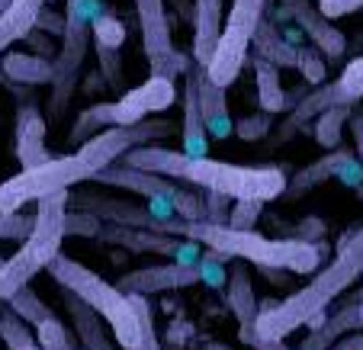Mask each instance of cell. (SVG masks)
<instances>
[{
    "mask_svg": "<svg viewBox=\"0 0 363 350\" xmlns=\"http://www.w3.org/2000/svg\"><path fill=\"white\" fill-rule=\"evenodd\" d=\"M174 132V123L164 116H151L135 125H113L94 135L90 142L77 145L71 154H52L48 161L35 167H23L16 177L0 184V213H20L26 203H39L42 196L58 190L94 180L103 167H110L123 154L142 145H155L158 138H167Z\"/></svg>",
    "mask_w": 363,
    "mask_h": 350,
    "instance_id": "cell-1",
    "label": "cell"
},
{
    "mask_svg": "<svg viewBox=\"0 0 363 350\" xmlns=\"http://www.w3.org/2000/svg\"><path fill=\"white\" fill-rule=\"evenodd\" d=\"M363 276V225H354L341 235L337 251L325 270H318L302 289L289 293L283 303H264L254 324V344L257 350H286V337L293 331L312 324L325 315L331 303L344 289H350Z\"/></svg>",
    "mask_w": 363,
    "mask_h": 350,
    "instance_id": "cell-2",
    "label": "cell"
},
{
    "mask_svg": "<svg viewBox=\"0 0 363 350\" xmlns=\"http://www.w3.org/2000/svg\"><path fill=\"white\" fill-rule=\"evenodd\" d=\"M119 161L132 167H142L151 174H164L171 180L190 184L196 190H216L225 193L232 199H280L286 193L289 180L280 167L274 164H232V161H216L209 154L193 158L184 152H171V148H158V145H142L123 154Z\"/></svg>",
    "mask_w": 363,
    "mask_h": 350,
    "instance_id": "cell-3",
    "label": "cell"
},
{
    "mask_svg": "<svg viewBox=\"0 0 363 350\" xmlns=\"http://www.w3.org/2000/svg\"><path fill=\"white\" fill-rule=\"evenodd\" d=\"M155 232L193 238L203 247L225 251L228 257H241V261L254 264V267H274V270H286V273H315L318 264H325V257H328V244L325 241L267 238L257 228L213 225V222H203V219L186 222L180 215L171 222H158Z\"/></svg>",
    "mask_w": 363,
    "mask_h": 350,
    "instance_id": "cell-4",
    "label": "cell"
},
{
    "mask_svg": "<svg viewBox=\"0 0 363 350\" xmlns=\"http://www.w3.org/2000/svg\"><path fill=\"white\" fill-rule=\"evenodd\" d=\"M68 199H71V190H58L35 203L33 235H29L20 244V251H16L13 257H7L4 267H0V303H7L13 293L29 286L42 270H48L55 264V257L62 254V244H65V238H68V232H65Z\"/></svg>",
    "mask_w": 363,
    "mask_h": 350,
    "instance_id": "cell-5",
    "label": "cell"
},
{
    "mask_svg": "<svg viewBox=\"0 0 363 350\" xmlns=\"http://www.w3.org/2000/svg\"><path fill=\"white\" fill-rule=\"evenodd\" d=\"M48 273H52V280L62 289H71L77 299H84L90 309H96L106 318L119 347L138 350V344H142V324H138L135 299L129 293H123L116 283H106L100 273H94L90 267H84L81 261H74L68 254H58L55 264L48 267Z\"/></svg>",
    "mask_w": 363,
    "mask_h": 350,
    "instance_id": "cell-6",
    "label": "cell"
},
{
    "mask_svg": "<svg viewBox=\"0 0 363 350\" xmlns=\"http://www.w3.org/2000/svg\"><path fill=\"white\" fill-rule=\"evenodd\" d=\"M100 13H106V4L103 0H68L65 16H68V26L62 35V48L58 55L52 58L55 64V74H52V96H48V116L62 119L68 113L71 100L77 94V77L84 71V58H87L90 45H94V20Z\"/></svg>",
    "mask_w": 363,
    "mask_h": 350,
    "instance_id": "cell-7",
    "label": "cell"
},
{
    "mask_svg": "<svg viewBox=\"0 0 363 350\" xmlns=\"http://www.w3.org/2000/svg\"><path fill=\"white\" fill-rule=\"evenodd\" d=\"M270 0H232V7L225 13V26H222L219 45H216L213 62L206 64L209 77L222 87H232L235 77L245 68V58L251 52L254 33L261 26V20L267 16Z\"/></svg>",
    "mask_w": 363,
    "mask_h": 350,
    "instance_id": "cell-8",
    "label": "cell"
},
{
    "mask_svg": "<svg viewBox=\"0 0 363 350\" xmlns=\"http://www.w3.org/2000/svg\"><path fill=\"white\" fill-rule=\"evenodd\" d=\"M138 13V29H142V48L151 64V74H164L171 81L184 77L193 64V55L180 52L174 45L171 20H167L164 0H132Z\"/></svg>",
    "mask_w": 363,
    "mask_h": 350,
    "instance_id": "cell-9",
    "label": "cell"
},
{
    "mask_svg": "<svg viewBox=\"0 0 363 350\" xmlns=\"http://www.w3.org/2000/svg\"><path fill=\"white\" fill-rule=\"evenodd\" d=\"M174 103H177V84L164 74H151L145 84L125 90L119 100H113L110 116H113V125H135L151 116H161Z\"/></svg>",
    "mask_w": 363,
    "mask_h": 350,
    "instance_id": "cell-10",
    "label": "cell"
},
{
    "mask_svg": "<svg viewBox=\"0 0 363 350\" xmlns=\"http://www.w3.org/2000/svg\"><path fill=\"white\" fill-rule=\"evenodd\" d=\"M344 103H347V100H344V94H341V87H337V81L306 90V96H302L299 103H296L293 110L283 116V123L277 125V132H274V138L267 142V148H270V152H277V148L289 145L296 135L308 132V125L315 123V119L322 116L325 110H331V106H344Z\"/></svg>",
    "mask_w": 363,
    "mask_h": 350,
    "instance_id": "cell-11",
    "label": "cell"
},
{
    "mask_svg": "<svg viewBox=\"0 0 363 350\" xmlns=\"http://www.w3.org/2000/svg\"><path fill=\"white\" fill-rule=\"evenodd\" d=\"M199 280L196 264L171 261V264H151V267H138L119 276L116 286L129 295H155V293H174V289H190Z\"/></svg>",
    "mask_w": 363,
    "mask_h": 350,
    "instance_id": "cell-12",
    "label": "cell"
},
{
    "mask_svg": "<svg viewBox=\"0 0 363 350\" xmlns=\"http://www.w3.org/2000/svg\"><path fill=\"white\" fill-rule=\"evenodd\" d=\"M280 7L289 13V20H296V26L306 33V39L312 42L328 62L344 58L347 39H344V33L335 26V20L322 13L318 0H280Z\"/></svg>",
    "mask_w": 363,
    "mask_h": 350,
    "instance_id": "cell-13",
    "label": "cell"
},
{
    "mask_svg": "<svg viewBox=\"0 0 363 350\" xmlns=\"http://www.w3.org/2000/svg\"><path fill=\"white\" fill-rule=\"evenodd\" d=\"M225 303L232 309L235 322H238V341L254 344V324H257V295H254V283H251V270H247V261L241 257H232L228 264V280H225Z\"/></svg>",
    "mask_w": 363,
    "mask_h": 350,
    "instance_id": "cell-14",
    "label": "cell"
},
{
    "mask_svg": "<svg viewBox=\"0 0 363 350\" xmlns=\"http://www.w3.org/2000/svg\"><path fill=\"white\" fill-rule=\"evenodd\" d=\"M190 74L196 81V94H199V106H203V116H206V129H209V138H225L235 135V123H232V110H228V87L216 84L206 71V64L193 62L190 64Z\"/></svg>",
    "mask_w": 363,
    "mask_h": 350,
    "instance_id": "cell-15",
    "label": "cell"
},
{
    "mask_svg": "<svg viewBox=\"0 0 363 350\" xmlns=\"http://www.w3.org/2000/svg\"><path fill=\"white\" fill-rule=\"evenodd\" d=\"M65 295V309L71 315V328H74L77 341L84 344V350H119L113 331H106V318L96 309H90L84 299H77L71 289H62Z\"/></svg>",
    "mask_w": 363,
    "mask_h": 350,
    "instance_id": "cell-16",
    "label": "cell"
},
{
    "mask_svg": "<svg viewBox=\"0 0 363 350\" xmlns=\"http://www.w3.org/2000/svg\"><path fill=\"white\" fill-rule=\"evenodd\" d=\"M180 106H184V123H180V152L203 158L209 154V129H206V116L199 106L196 81L186 71L184 74V90H180Z\"/></svg>",
    "mask_w": 363,
    "mask_h": 350,
    "instance_id": "cell-17",
    "label": "cell"
},
{
    "mask_svg": "<svg viewBox=\"0 0 363 350\" xmlns=\"http://www.w3.org/2000/svg\"><path fill=\"white\" fill-rule=\"evenodd\" d=\"M222 26H225V10L222 0H193V62L209 64L219 45Z\"/></svg>",
    "mask_w": 363,
    "mask_h": 350,
    "instance_id": "cell-18",
    "label": "cell"
},
{
    "mask_svg": "<svg viewBox=\"0 0 363 350\" xmlns=\"http://www.w3.org/2000/svg\"><path fill=\"white\" fill-rule=\"evenodd\" d=\"M354 158H357V152L341 148V145H337V148H331V152H325L318 161H312L308 167H302V171H296L293 177H289V186H286V193H283V199H299V196H306L308 190H315L318 184L337 180V177H341V171Z\"/></svg>",
    "mask_w": 363,
    "mask_h": 350,
    "instance_id": "cell-19",
    "label": "cell"
},
{
    "mask_svg": "<svg viewBox=\"0 0 363 350\" xmlns=\"http://www.w3.org/2000/svg\"><path fill=\"white\" fill-rule=\"evenodd\" d=\"M13 135H16V161H20L23 167H35L52 158L45 148V119H42L35 103L20 106Z\"/></svg>",
    "mask_w": 363,
    "mask_h": 350,
    "instance_id": "cell-20",
    "label": "cell"
},
{
    "mask_svg": "<svg viewBox=\"0 0 363 350\" xmlns=\"http://www.w3.org/2000/svg\"><path fill=\"white\" fill-rule=\"evenodd\" d=\"M360 328H363V299L360 303H347L335 315H328L322 328L312 331L296 350H331L341 337H347L350 331H360Z\"/></svg>",
    "mask_w": 363,
    "mask_h": 350,
    "instance_id": "cell-21",
    "label": "cell"
},
{
    "mask_svg": "<svg viewBox=\"0 0 363 350\" xmlns=\"http://www.w3.org/2000/svg\"><path fill=\"white\" fill-rule=\"evenodd\" d=\"M0 64H4V74L10 84H26V87L52 84V74H55L52 58H42L35 52H4Z\"/></svg>",
    "mask_w": 363,
    "mask_h": 350,
    "instance_id": "cell-22",
    "label": "cell"
},
{
    "mask_svg": "<svg viewBox=\"0 0 363 350\" xmlns=\"http://www.w3.org/2000/svg\"><path fill=\"white\" fill-rule=\"evenodd\" d=\"M251 45H254V55L274 62L277 68H293V71L299 68V48L302 45H293V42H289L286 35L267 20V16L261 20V26H257V33H254Z\"/></svg>",
    "mask_w": 363,
    "mask_h": 350,
    "instance_id": "cell-23",
    "label": "cell"
},
{
    "mask_svg": "<svg viewBox=\"0 0 363 350\" xmlns=\"http://www.w3.org/2000/svg\"><path fill=\"white\" fill-rule=\"evenodd\" d=\"M254 77H257V106L264 113H289L293 103H289V94L286 87L280 84V68L267 58H257L254 55Z\"/></svg>",
    "mask_w": 363,
    "mask_h": 350,
    "instance_id": "cell-24",
    "label": "cell"
},
{
    "mask_svg": "<svg viewBox=\"0 0 363 350\" xmlns=\"http://www.w3.org/2000/svg\"><path fill=\"white\" fill-rule=\"evenodd\" d=\"M39 7L42 4H35V0H16L13 7L0 16V55H4L13 42H23V35L35 26Z\"/></svg>",
    "mask_w": 363,
    "mask_h": 350,
    "instance_id": "cell-25",
    "label": "cell"
},
{
    "mask_svg": "<svg viewBox=\"0 0 363 350\" xmlns=\"http://www.w3.org/2000/svg\"><path fill=\"white\" fill-rule=\"evenodd\" d=\"M354 113H357V103H344V106H331V110H325L322 116L315 119V142L322 145L325 152H331V148L341 145V132H344V125L350 123Z\"/></svg>",
    "mask_w": 363,
    "mask_h": 350,
    "instance_id": "cell-26",
    "label": "cell"
},
{
    "mask_svg": "<svg viewBox=\"0 0 363 350\" xmlns=\"http://www.w3.org/2000/svg\"><path fill=\"white\" fill-rule=\"evenodd\" d=\"M103 129H113V116H110V103H90L87 110L77 113L74 125H71V142L74 145H84L90 142L94 135H100Z\"/></svg>",
    "mask_w": 363,
    "mask_h": 350,
    "instance_id": "cell-27",
    "label": "cell"
},
{
    "mask_svg": "<svg viewBox=\"0 0 363 350\" xmlns=\"http://www.w3.org/2000/svg\"><path fill=\"white\" fill-rule=\"evenodd\" d=\"M7 309H13L16 315L23 318V322L29 324V328H39L42 322H48V318H55L52 315V309H48L45 303L39 299V293H35L33 286H23L20 293H13L7 299Z\"/></svg>",
    "mask_w": 363,
    "mask_h": 350,
    "instance_id": "cell-28",
    "label": "cell"
},
{
    "mask_svg": "<svg viewBox=\"0 0 363 350\" xmlns=\"http://www.w3.org/2000/svg\"><path fill=\"white\" fill-rule=\"evenodd\" d=\"M0 341L7 344V350H42L35 334L29 331V324L13 309L0 312Z\"/></svg>",
    "mask_w": 363,
    "mask_h": 350,
    "instance_id": "cell-29",
    "label": "cell"
},
{
    "mask_svg": "<svg viewBox=\"0 0 363 350\" xmlns=\"http://www.w3.org/2000/svg\"><path fill=\"white\" fill-rule=\"evenodd\" d=\"M228 264H232V257L225 254V251H216V247H206L203 257H199V280L206 283V286L213 289H225V280H228Z\"/></svg>",
    "mask_w": 363,
    "mask_h": 350,
    "instance_id": "cell-30",
    "label": "cell"
},
{
    "mask_svg": "<svg viewBox=\"0 0 363 350\" xmlns=\"http://www.w3.org/2000/svg\"><path fill=\"white\" fill-rule=\"evenodd\" d=\"M328 58L318 52L315 45H302L299 48V74H302V81H306V87L312 90V87H322L325 84V77H328Z\"/></svg>",
    "mask_w": 363,
    "mask_h": 350,
    "instance_id": "cell-31",
    "label": "cell"
},
{
    "mask_svg": "<svg viewBox=\"0 0 363 350\" xmlns=\"http://www.w3.org/2000/svg\"><path fill=\"white\" fill-rule=\"evenodd\" d=\"M96 48V64H100V77L106 87L119 90L125 94V71H123V55H119V48Z\"/></svg>",
    "mask_w": 363,
    "mask_h": 350,
    "instance_id": "cell-32",
    "label": "cell"
},
{
    "mask_svg": "<svg viewBox=\"0 0 363 350\" xmlns=\"http://www.w3.org/2000/svg\"><path fill=\"white\" fill-rule=\"evenodd\" d=\"M125 26H123V20L119 16H113L110 10L106 13H100L94 20V45H100V48H123L125 45Z\"/></svg>",
    "mask_w": 363,
    "mask_h": 350,
    "instance_id": "cell-33",
    "label": "cell"
},
{
    "mask_svg": "<svg viewBox=\"0 0 363 350\" xmlns=\"http://www.w3.org/2000/svg\"><path fill=\"white\" fill-rule=\"evenodd\" d=\"M270 129H274V113H247V116H241L238 123H235V135L241 138V142H264V138L270 135Z\"/></svg>",
    "mask_w": 363,
    "mask_h": 350,
    "instance_id": "cell-34",
    "label": "cell"
},
{
    "mask_svg": "<svg viewBox=\"0 0 363 350\" xmlns=\"http://www.w3.org/2000/svg\"><path fill=\"white\" fill-rule=\"evenodd\" d=\"M35 228V213H0V241H26Z\"/></svg>",
    "mask_w": 363,
    "mask_h": 350,
    "instance_id": "cell-35",
    "label": "cell"
},
{
    "mask_svg": "<svg viewBox=\"0 0 363 350\" xmlns=\"http://www.w3.org/2000/svg\"><path fill=\"white\" fill-rule=\"evenodd\" d=\"M35 341H39L42 350H74L68 328H65L58 318H48V322H42L39 328H35Z\"/></svg>",
    "mask_w": 363,
    "mask_h": 350,
    "instance_id": "cell-36",
    "label": "cell"
},
{
    "mask_svg": "<svg viewBox=\"0 0 363 350\" xmlns=\"http://www.w3.org/2000/svg\"><path fill=\"white\" fill-rule=\"evenodd\" d=\"M65 232H68V238H100L103 219H96L94 213L68 209V219H65Z\"/></svg>",
    "mask_w": 363,
    "mask_h": 350,
    "instance_id": "cell-37",
    "label": "cell"
},
{
    "mask_svg": "<svg viewBox=\"0 0 363 350\" xmlns=\"http://www.w3.org/2000/svg\"><path fill=\"white\" fill-rule=\"evenodd\" d=\"M337 87H341V94H344V100H347V103H360V100H363V55L354 58V62L341 71Z\"/></svg>",
    "mask_w": 363,
    "mask_h": 350,
    "instance_id": "cell-38",
    "label": "cell"
},
{
    "mask_svg": "<svg viewBox=\"0 0 363 350\" xmlns=\"http://www.w3.org/2000/svg\"><path fill=\"white\" fill-rule=\"evenodd\" d=\"M203 199H206V219L203 222H213V225H228V222H232V206H235L232 196L216 193V190H203Z\"/></svg>",
    "mask_w": 363,
    "mask_h": 350,
    "instance_id": "cell-39",
    "label": "cell"
},
{
    "mask_svg": "<svg viewBox=\"0 0 363 350\" xmlns=\"http://www.w3.org/2000/svg\"><path fill=\"white\" fill-rule=\"evenodd\" d=\"M261 199H235L232 206V222L228 225L232 228H254L257 225V219H261Z\"/></svg>",
    "mask_w": 363,
    "mask_h": 350,
    "instance_id": "cell-40",
    "label": "cell"
},
{
    "mask_svg": "<svg viewBox=\"0 0 363 350\" xmlns=\"http://www.w3.org/2000/svg\"><path fill=\"white\" fill-rule=\"evenodd\" d=\"M65 26H68V16L65 13H55V10H48L45 4L39 7V16H35V26L33 29H42V33L48 35H58L62 39L65 35Z\"/></svg>",
    "mask_w": 363,
    "mask_h": 350,
    "instance_id": "cell-41",
    "label": "cell"
},
{
    "mask_svg": "<svg viewBox=\"0 0 363 350\" xmlns=\"http://www.w3.org/2000/svg\"><path fill=\"white\" fill-rule=\"evenodd\" d=\"M23 42H26V45L33 48L35 55H42V58H55V55H58L55 45H52V35L42 33V29H29V33L23 35Z\"/></svg>",
    "mask_w": 363,
    "mask_h": 350,
    "instance_id": "cell-42",
    "label": "cell"
},
{
    "mask_svg": "<svg viewBox=\"0 0 363 350\" xmlns=\"http://www.w3.org/2000/svg\"><path fill=\"white\" fill-rule=\"evenodd\" d=\"M318 7H322L325 16L337 20V16H350L357 10H363V0H318Z\"/></svg>",
    "mask_w": 363,
    "mask_h": 350,
    "instance_id": "cell-43",
    "label": "cell"
},
{
    "mask_svg": "<svg viewBox=\"0 0 363 350\" xmlns=\"http://www.w3.org/2000/svg\"><path fill=\"white\" fill-rule=\"evenodd\" d=\"M347 125H350V135H354V152L363 161V113H354Z\"/></svg>",
    "mask_w": 363,
    "mask_h": 350,
    "instance_id": "cell-44",
    "label": "cell"
},
{
    "mask_svg": "<svg viewBox=\"0 0 363 350\" xmlns=\"http://www.w3.org/2000/svg\"><path fill=\"white\" fill-rule=\"evenodd\" d=\"M331 350H363V328L360 331H350V334L341 337V341H337Z\"/></svg>",
    "mask_w": 363,
    "mask_h": 350,
    "instance_id": "cell-45",
    "label": "cell"
},
{
    "mask_svg": "<svg viewBox=\"0 0 363 350\" xmlns=\"http://www.w3.org/2000/svg\"><path fill=\"white\" fill-rule=\"evenodd\" d=\"M167 4L177 10L180 20H190V23H193V4H190V0H167Z\"/></svg>",
    "mask_w": 363,
    "mask_h": 350,
    "instance_id": "cell-46",
    "label": "cell"
},
{
    "mask_svg": "<svg viewBox=\"0 0 363 350\" xmlns=\"http://www.w3.org/2000/svg\"><path fill=\"white\" fill-rule=\"evenodd\" d=\"M203 350H232V347H228V344H222V341H209Z\"/></svg>",
    "mask_w": 363,
    "mask_h": 350,
    "instance_id": "cell-47",
    "label": "cell"
},
{
    "mask_svg": "<svg viewBox=\"0 0 363 350\" xmlns=\"http://www.w3.org/2000/svg\"><path fill=\"white\" fill-rule=\"evenodd\" d=\"M13 4H16V0H0V16L7 13V10H10V7H13Z\"/></svg>",
    "mask_w": 363,
    "mask_h": 350,
    "instance_id": "cell-48",
    "label": "cell"
},
{
    "mask_svg": "<svg viewBox=\"0 0 363 350\" xmlns=\"http://www.w3.org/2000/svg\"><path fill=\"white\" fill-rule=\"evenodd\" d=\"M360 299H363V286H360V289H357V293H354V295H350L347 303H360Z\"/></svg>",
    "mask_w": 363,
    "mask_h": 350,
    "instance_id": "cell-49",
    "label": "cell"
},
{
    "mask_svg": "<svg viewBox=\"0 0 363 350\" xmlns=\"http://www.w3.org/2000/svg\"><path fill=\"white\" fill-rule=\"evenodd\" d=\"M35 4H52V0H35Z\"/></svg>",
    "mask_w": 363,
    "mask_h": 350,
    "instance_id": "cell-50",
    "label": "cell"
},
{
    "mask_svg": "<svg viewBox=\"0 0 363 350\" xmlns=\"http://www.w3.org/2000/svg\"><path fill=\"white\" fill-rule=\"evenodd\" d=\"M0 267H4V257H0Z\"/></svg>",
    "mask_w": 363,
    "mask_h": 350,
    "instance_id": "cell-51",
    "label": "cell"
}]
</instances>
